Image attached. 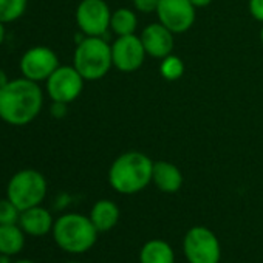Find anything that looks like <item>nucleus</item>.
Masks as SVG:
<instances>
[{"mask_svg": "<svg viewBox=\"0 0 263 263\" xmlns=\"http://www.w3.org/2000/svg\"><path fill=\"white\" fill-rule=\"evenodd\" d=\"M42 104V88L27 78L10 81L0 90V118L11 125L31 122L41 113Z\"/></svg>", "mask_w": 263, "mask_h": 263, "instance_id": "nucleus-1", "label": "nucleus"}, {"mask_svg": "<svg viewBox=\"0 0 263 263\" xmlns=\"http://www.w3.org/2000/svg\"><path fill=\"white\" fill-rule=\"evenodd\" d=\"M154 161L143 152L128 151L121 154L108 169V184L124 195L144 191L152 183Z\"/></svg>", "mask_w": 263, "mask_h": 263, "instance_id": "nucleus-2", "label": "nucleus"}, {"mask_svg": "<svg viewBox=\"0 0 263 263\" xmlns=\"http://www.w3.org/2000/svg\"><path fill=\"white\" fill-rule=\"evenodd\" d=\"M51 232L58 246L70 254H84L90 251L99 234L90 217L76 212L61 215L54 221Z\"/></svg>", "mask_w": 263, "mask_h": 263, "instance_id": "nucleus-3", "label": "nucleus"}, {"mask_svg": "<svg viewBox=\"0 0 263 263\" xmlns=\"http://www.w3.org/2000/svg\"><path fill=\"white\" fill-rule=\"evenodd\" d=\"M73 67L85 81L102 79L113 67L111 45H108V42L102 37L85 36V39L79 41L76 47Z\"/></svg>", "mask_w": 263, "mask_h": 263, "instance_id": "nucleus-4", "label": "nucleus"}, {"mask_svg": "<svg viewBox=\"0 0 263 263\" xmlns=\"http://www.w3.org/2000/svg\"><path fill=\"white\" fill-rule=\"evenodd\" d=\"M7 195L21 212L39 206L47 195V180L34 169H24L11 177Z\"/></svg>", "mask_w": 263, "mask_h": 263, "instance_id": "nucleus-5", "label": "nucleus"}, {"mask_svg": "<svg viewBox=\"0 0 263 263\" xmlns=\"http://www.w3.org/2000/svg\"><path fill=\"white\" fill-rule=\"evenodd\" d=\"M183 252L189 263H220L221 245L209 228L194 226L183 238Z\"/></svg>", "mask_w": 263, "mask_h": 263, "instance_id": "nucleus-6", "label": "nucleus"}, {"mask_svg": "<svg viewBox=\"0 0 263 263\" xmlns=\"http://www.w3.org/2000/svg\"><path fill=\"white\" fill-rule=\"evenodd\" d=\"M111 11L105 0H82L76 8V24L85 36L102 37L110 28Z\"/></svg>", "mask_w": 263, "mask_h": 263, "instance_id": "nucleus-7", "label": "nucleus"}, {"mask_svg": "<svg viewBox=\"0 0 263 263\" xmlns=\"http://www.w3.org/2000/svg\"><path fill=\"white\" fill-rule=\"evenodd\" d=\"M85 79L81 73L70 65H59L47 79V93L51 101L70 104L82 93Z\"/></svg>", "mask_w": 263, "mask_h": 263, "instance_id": "nucleus-8", "label": "nucleus"}, {"mask_svg": "<svg viewBox=\"0 0 263 263\" xmlns=\"http://www.w3.org/2000/svg\"><path fill=\"white\" fill-rule=\"evenodd\" d=\"M147 53L141 42V37L130 34L119 36L111 44V59L113 67L122 73H134L140 70L144 64Z\"/></svg>", "mask_w": 263, "mask_h": 263, "instance_id": "nucleus-9", "label": "nucleus"}, {"mask_svg": "<svg viewBox=\"0 0 263 263\" xmlns=\"http://www.w3.org/2000/svg\"><path fill=\"white\" fill-rule=\"evenodd\" d=\"M157 16L158 22L174 34H181L194 25L195 7L191 4V0H160Z\"/></svg>", "mask_w": 263, "mask_h": 263, "instance_id": "nucleus-10", "label": "nucleus"}, {"mask_svg": "<svg viewBox=\"0 0 263 263\" xmlns=\"http://www.w3.org/2000/svg\"><path fill=\"white\" fill-rule=\"evenodd\" d=\"M21 71L24 78L41 82L47 81L59 67L58 54L48 47H33L27 50L21 59Z\"/></svg>", "mask_w": 263, "mask_h": 263, "instance_id": "nucleus-11", "label": "nucleus"}, {"mask_svg": "<svg viewBox=\"0 0 263 263\" xmlns=\"http://www.w3.org/2000/svg\"><path fill=\"white\" fill-rule=\"evenodd\" d=\"M175 34L166 28L163 24H151L141 33V42L144 50L149 56L155 59H164L166 56L172 54L175 47Z\"/></svg>", "mask_w": 263, "mask_h": 263, "instance_id": "nucleus-12", "label": "nucleus"}, {"mask_svg": "<svg viewBox=\"0 0 263 263\" xmlns=\"http://www.w3.org/2000/svg\"><path fill=\"white\" fill-rule=\"evenodd\" d=\"M19 226L22 228L25 234L31 237H42L53 231L54 220L50 211H47L45 208L39 204V206H34L21 212Z\"/></svg>", "mask_w": 263, "mask_h": 263, "instance_id": "nucleus-13", "label": "nucleus"}, {"mask_svg": "<svg viewBox=\"0 0 263 263\" xmlns=\"http://www.w3.org/2000/svg\"><path fill=\"white\" fill-rule=\"evenodd\" d=\"M152 183L164 194H175L183 186V174L169 161H154Z\"/></svg>", "mask_w": 263, "mask_h": 263, "instance_id": "nucleus-14", "label": "nucleus"}, {"mask_svg": "<svg viewBox=\"0 0 263 263\" xmlns=\"http://www.w3.org/2000/svg\"><path fill=\"white\" fill-rule=\"evenodd\" d=\"M119 215H121V212H119L118 204L111 200L104 198V200H98L93 204L88 217H90L91 223L95 224V228L98 229V232L101 234V232L111 231L118 224Z\"/></svg>", "mask_w": 263, "mask_h": 263, "instance_id": "nucleus-15", "label": "nucleus"}, {"mask_svg": "<svg viewBox=\"0 0 263 263\" xmlns=\"http://www.w3.org/2000/svg\"><path fill=\"white\" fill-rule=\"evenodd\" d=\"M140 263H175V252L166 240L152 238L143 245Z\"/></svg>", "mask_w": 263, "mask_h": 263, "instance_id": "nucleus-16", "label": "nucleus"}, {"mask_svg": "<svg viewBox=\"0 0 263 263\" xmlns=\"http://www.w3.org/2000/svg\"><path fill=\"white\" fill-rule=\"evenodd\" d=\"M25 232L19 224H0V254L16 255L24 249Z\"/></svg>", "mask_w": 263, "mask_h": 263, "instance_id": "nucleus-17", "label": "nucleus"}, {"mask_svg": "<svg viewBox=\"0 0 263 263\" xmlns=\"http://www.w3.org/2000/svg\"><path fill=\"white\" fill-rule=\"evenodd\" d=\"M138 27V17L135 11L128 8H119L111 13L110 19V30L119 37V36H130L135 34Z\"/></svg>", "mask_w": 263, "mask_h": 263, "instance_id": "nucleus-18", "label": "nucleus"}, {"mask_svg": "<svg viewBox=\"0 0 263 263\" xmlns=\"http://www.w3.org/2000/svg\"><path fill=\"white\" fill-rule=\"evenodd\" d=\"M28 0H0V22L10 24L24 16Z\"/></svg>", "mask_w": 263, "mask_h": 263, "instance_id": "nucleus-19", "label": "nucleus"}, {"mask_svg": "<svg viewBox=\"0 0 263 263\" xmlns=\"http://www.w3.org/2000/svg\"><path fill=\"white\" fill-rule=\"evenodd\" d=\"M184 62L178 56L169 54L164 59H161L160 73L166 81H178L184 74Z\"/></svg>", "mask_w": 263, "mask_h": 263, "instance_id": "nucleus-20", "label": "nucleus"}, {"mask_svg": "<svg viewBox=\"0 0 263 263\" xmlns=\"http://www.w3.org/2000/svg\"><path fill=\"white\" fill-rule=\"evenodd\" d=\"M21 211L10 200H0V224H19Z\"/></svg>", "mask_w": 263, "mask_h": 263, "instance_id": "nucleus-21", "label": "nucleus"}, {"mask_svg": "<svg viewBox=\"0 0 263 263\" xmlns=\"http://www.w3.org/2000/svg\"><path fill=\"white\" fill-rule=\"evenodd\" d=\"M132 2H134L135 10L143 14L157 13V8L160 5V0H132Z\"/></svg>", "mask_w": 263, "mask_h": 263, "instance_id": "nucleus-22", "label": "nucleus"}, {"mask_svg": "<svg viewBox=\"0 0 263 263\" xmlns=\"http://www.w3.org/2000/svg\"><path fill=\"white\" fill-rule=\"evenodd\" d=\"M249 13L251 16L258 21L263 22V0H249Z\"/></svg>", "mask_w": 263, "mask_h": 263, "instance_id": "nucleus-23", "label": "nucleus"}, {"mask_svg": "<svg viewBox=\"0 0 263 263\" xmlns=\"http://www.w3.org/2000/svg\"><path fill=\"white\" fill-rule=\"evenodd\" d=\"M67 105L65 102H59V101H53L51 104V108H50V113L53 118H64L67 115Z\"/></svg>", "mask_w": 263, "mask_h": 263, "instance_id": "nucleus-24", "label": "nucleus"}, {"mask_svg": "<svg viewBox=\"0 0 263 263\" xmlns=\"http://www.w3.org/2000/svg\"><path fill=\"white\" fill-rule=\"evenodd\" d=\"M212 0H191V4L195 7V8H206L211 5Z\"/></svg>", "mask_w": 263, "mask_h": 263, "instance_id": "nucleus-25", "label": "nucleus"}, {"mask_svg": "<svg viewBox=\"0 0 263 263\" xmlns=\"http://www.w3.org/2000/svg\"><path fill=\"white\" fill-rule=\"evenodd\" d=\"M10 81H8V76H7V73L4 71V70H0V90H2L7 84H8Z\"/></svg>", "mask_w": 263, "mask_h": 263, "instance_id": "nucleus-26", "label": "nucleus"}, {"mask_svg": "<svg viewBox=\"0 0 263 263\" xmlns=\"http://www.w3.org/2000/svg\"><path fill=\"white\" fill-rule=\"evenodd\" d=\"M5 24H2L0 22V45H2V42H4V39H5V27H4Z\"/></svg>", "mask_w": 263, "mask_h": 263, "instance_id": "nucleus-27", "label": "nucleus"}, {"mask_svg": "<svg viewBox=\"0 0 263 263\" xmlns=\"http://www.w3.org/2000/svg\"><path fill=\"white\" fill-rule=\"evenodd\" d=\"M10 257H11V255H5V254H0V263H11Z\"/></svg>", "mask_w": 263, "mask_h": 263, "instance_id": "nucleus-28", "label": "nucleus"}, {"mask_svg": "<svg viewBox=\"0 0 263 263\" xmlns=\"http://www.w3.org/2000/svg\"><path fill=\"white\" fill-rule=\"evenodd\" d=\"M14 263H34L31 260H19V261H14Z\"/></svg>", "mask_w": 263, "mask_h": 263, "instance_id": "nucleus-29", "label": "nucleus"}, {"mask_svg": "<svg viewBox=\"0 0 263 263\" xmlns=\"http://www.w3.org/2000/svg\"><path fill=\"white\" fill-rule=\"evenodd\" d=\"M260 39H261V44H263V27H261V31H260Z\"/></svg>", "mask_w": 263, "mask_h": 263, "instance_id": "nucleus-30", "label": "nucleus"}, {"mask_svg": "<svg viewBox=\"0 0 263 263\" xmlns=\"http://www.w3.org/2000/svg\"><path fill=\"white\" fill-rule=\"evenodd\" d=\"M67 263H82V261H67Z\"/></svg>", "mask_w": 263, "mask_h": 263, "instance_id": "nucleus-31", "label": "nucleus"}]
</instances>
